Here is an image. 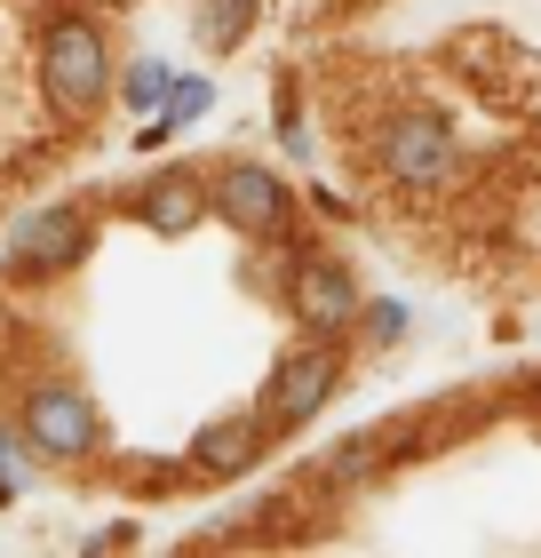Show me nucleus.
I'll use <instances>...</instances> for the list:
<instances>
[{"label":"nucleus","mask_w":541,"mask_h":558,"mask_svg":"<svg viewBox=\"0 0 541 558\" xmlns=\"http://www.w3.org/2000/svg\"><path fill=\"white\" fill-rule=\"evenodd\" d=\"M16 430H24V439H33L40 454H57V463H81V454L96 447V408H88L81 391L48 384V391H33V399H24Z\"/></svg>","instance_id":"obj_4"},{"label":"nucleus","mask_w":541,"mask_h":558,"mask_svg":"<svg viewBox=\"0 0 541 558\" xmlns=\"http://www.w3.org/2000/svg\"><path fill=\"white\" fill-rule=\"evenodd\" d=\"M216 216L231 223V232H247V240H279V223H287V184H279L271 168L231 160L216 175Z\"/></svg>","instance_id":"obj_5"},{"label":"nucleus","mask_w":541,"mask_h":558,"mask_svg":"<svg viewBox=\"0 0 541 558\" xmlns=\"http://www.w3.org/2000/svg\"><path fill=\"white\" fill-rule=\"evenodd\" d=\"M295 312H303V327L334 336V327L358 319V279H351L343 264H303V271H295Z\"/></svg>","instance_id":"obj_7"},{"label":"nucleus","mask_w":541,"mask_h":558,"mask_svg":"<svg viewBox=\"0 0 541 558\" xmlns=\"http://www.w3.org/2000/svg\"><path fill=\"white\" fill-rule=\"evenodd\" d=\"M255 454H263V415H223V423H208L192 439V463L216 471V478H239Z\"/></svg>","instance_id":"obj_8"},{"label":"nucleus","mask_w":541,"mask_h":558,"mask_svg":"<svg viewBox=\"0 0 541 558\" xmlns=\"http://www.w3.org/2000/svg\"><path fill=\"white\" fill-rule=\"evenodd\" d=\"M104 88H112L104 33H96L88 16H57V24H48V40H40V96H48V112L81 120V112L104 105Z\"/></svg>","instance_id":"obj_1"},{"label":"nucleus","mask_w":541,"mask_h":558,"mask_svg":"<svg viewBox=\"0 0 541 558\" xmlns=\"http://www.w3.org/2000/svg\"><path fill=\"white\" fill-rule=\"evenodd\" d=\"M334 384H343V360H334L327 343L287 351V360L271 367V384H263V423H311V415L327 408Z\"/></svg>","instance_id":"obj_3"},{"label":"nucleus","mask_w":541,"mask_h":558,"mask_svg":"<svg viewBox=\"0 0 541 558\" xmlns=\"http://www.w3.org/2000/svg\"><path fill=\"white\" fill-rule=\"evenodd\" d=\"M255 33V0H199V40L208 48H239Z\"/></svg>","instance_id":"obj_10"},{"label":"nucleus","mask_w":541,"mask_h":558,"mask_svg":"<svg viewBox=\"0 0 541 558\" xmlns=\"http://www.w3.org/2000/svg\"><path fill=\"white\" fill-rule=\"evenodd\" d=\"M81 247H88V216L81 208H40V216H24L9 232V264L33 271V279H57V271L81 264Z\"/></svg>","instance_id":"obj_6"},{"label":"nucleus","mask_w":541,"mask_h":558,"mask_svg":"<svg viewBox=\"0 0 541 558\" xmlns=\"http://www.w3.org/2000/svg\"><path fill=\"white\" fill-rule=\"evenodd\" d=\"M112 9H120V0H112Z\"/></svg>","instance_id":"obj_14"},{"label":"nucleus","mask_w":541,"mask_h":558,"mask_svg":"<svg viewBox=\"0 0 541 558\" xmlns=\"http://www.w3.org/2000/svg\"><path fill=\"white\" fill-rule=\"evenodd\" d=\"M374 168L391 175V184H406V192H438V184L462 175V144H454V129L438 112H398L391 129H382V144H374Z\"/></svg>","instance_id":"obj_2"},{"label":"nucleus","mask_w":541,"mask_h":558,"mask_svg":"<svg viewBox=\"0 0 541 558\" xmlns=\"http://www.w3.org/2000/svg\"><path fill=\"white\" fill-rule=\"evenodd\" d=\"M208 105H216V88H208V81H175V96H168V112L151 120L144 136H168V129H184V120H199Z\"/></svg>","instance_id":"obj_12"},{"label":"nucleus","mask_w":541,"mask_h":558,"mask_svg":"<svg viewBox=\"0 0 541 558\" xmlns=\"http://www.w3.org/2000/svg\"><path fill=\"white\" fill-rule=\"evenodd\" d=\"M120 96L136 112H151V105H168V96H175V72L160 57H136V64H127V81H120Z\"/></svg>","instance_id":"obj_11"},{"label":"nucleus","mask_w":541,"mask_h":558,"mask_svg":"<svg viewBox=\"0 0 541 558\" xmlns=\"http://www.w3.org/2000/svg\"><path fill=\"white\" fill-rule=\"evenodd\" d=\"M33 487V471H24V430H0V502H16Z\"/></svg>","instance_id":"obj_13"},{"label":"nucleus","mask_w":541,"mask_h":558,"mask_svg":"<svg viewBox=\"0 0 541 558\" xmlns=\"http://www.w3.org/2000/svg\"><path fill=\"white\" fill-rule=\"evenodd\" d=\"M208 208H216V192L199 184V175H184V168H168L160 184L144 192V223H151V232H192Z\"/></svg>","instance_id":"obj_9"}]
</instances>
